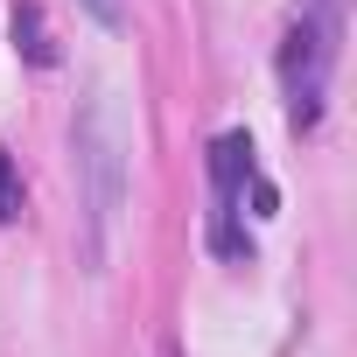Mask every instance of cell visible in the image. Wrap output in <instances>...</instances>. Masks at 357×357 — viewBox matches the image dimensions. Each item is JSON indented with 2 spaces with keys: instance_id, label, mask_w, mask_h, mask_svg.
Here are the masks:
<instances>
[{
  "instance_id": "277c9868",
  "label": "cell",
  "mask_w": 357,
  "mask_h": 357,
  "mask_svg": "<svg viewBox=\"0 0 357 357\" xmlns=\"http://www.w3.org/2000/svg\"><path fill=\"white\" fill-rule=\"evenodd\" d=\"M8 218H22V175H15L8 147H0V225H8Z\"/></svg>"
},
{
  "instance_id": "5b68a950",
  "label": "cell",
  "mask_w": 357,
  "mask_h": 357,
  "mask_svg": "<svg viewBox=\"0 0 357 357\" xmlns=\"http://www.w3.org/2000/svg\"><path fill=\"white\" fill-rule=\"evenodd\" d=\"M84 15H91V22H105V29H119V22H126L119 0H84Z\"/></svg>"
},
{
  "instance_id": "3957f363",
  "label": "cell",
  "mask_w": 357,
  "mask_h": 357,
  "mask_svg": "<svg viewBox=\"0 0 357 357\" xmlns=\"http://www.w3.org/2000/svg\"><path fill=\"white\" fill-rule=\"evenodd\" d=\"M15 43L29 50V63H56V43H50V29H43V8H36V0L15 8Z\"/></svg>"
},
{
  "instance_id": "7a4b0ae2",
  "label": "cell",
  "mask_w": 357,
  "mask_h": 357,
  "mask_svg": "<svg viewBox=\"0 0 357 357\" xmlns=\"http://www.w3.org/2000/svg\"><path fill=\"white\" fill-rule=\"evenodd\" d=\"M329 63H336V29H322L315 15H301L280 43V91H287V126L308 133L322 119L329 98Z\"/></svg>"
},
{
  "instance_id": "6da1fadb",
  "label": "cell",
  "mask_w": 357,
  "mask_h": 357,
  "mask_svg": "<svg viewBox=\"0 0 357 357\" xmlns=\"http://www.w3.org/2000/svg\"><path fill=\"white\" fill-rule=\"evenodd\" d=\"M126 154H133V133L119 119V98L98 91L77 119V211H84L91 273L112 266V245H119V225H126Z\"/></svg>"
}]
</instances>
